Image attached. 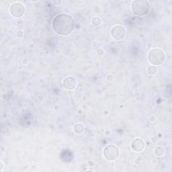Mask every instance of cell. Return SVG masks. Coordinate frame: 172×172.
<instances>
[{"mask_svg": "<svg viewBox=\"0 0 172 172\" xmlns=\"http://www.w3.org/2000/svg\"><path fill=\"white\" fill-rule=\"evenodd\" d=\"M145 142L140 138H134L131 144V149L135 152H142L145 149Z\"/></svg>", "mask_w": 172, "mask_h": 172, "instance_id": "52a82bcc", "label": "cell"}, {"mask_svg": "<svg viewBox=\"0 0 172 172\" xmlns=\"http://www.w3.org/2000/svg\"><path fill=\"white\" fill-rule=\"evenodd\" d=\"M150 5L147 1H133L131 5V10L134 15L143 16L147 15L150 11Z\"/></svg>", "mask_w": 172, "mask_h": 172, "instance_id": "7a4b0ae2", "label": "cell"}, {"mask_svg": "<svg viewBox=\"0 0 172 172\" xmlns=\"http://www.w3.org/2000/svg\"><path fill=\"white\" fill-rule=\"evenodd\" d=\"M91 23L95 26H99L102 23V19L99 17H94L92 18Z\"/></svg>", "mask_w": 172, "mask_h": 172, "instance_id": "8fae6325", "label": "cell"}, {"mask_svg": "<svg viewBox=\"0 0 172 172\" xmlns=\"http://www.w3.org/2000/svg\"><path fill=\"white\" fill-rule=\"evenodd\" d=\"M165 55L161 49H153L148 54V60L153 66L160 65L165 61Z\"/></svg>", "mask_w": 172, "mask_h": 172, "instance_id": "3957f363", "label": "cell"}, {"mask_svg": "<svg viewBox=\"0 0 172 172\" xmlns=\"http://www.w3.org/2000/svg\"><path fill=\"white\" fill-rule=\"evenodd\" d=\"M147 46H151V44H149L147 45Z\"/></svg>", "mask_w": 172, "mask_h": 172, "instance_id": "2e32d148", "label": "cell"}, {"mask_svg": "<svg viewBox=\"0 0 172 172\" xmlns=\"http://www.w3.org/2000/svg\"><path fill=\"white\" fill-rule=\"evenodd\" d=\"M103 154L106 159L112 161L118 159L120 155V151L116 145H109L104 148Z\"/></svg>", "mask_w": 172, "mask_h": 172, "instance_id": "277c9868", "label": "cell"}, {"mask_svg": "<svg viewBox=\"0 0 172 172\" xmlns=\"http://www.w3.org/2000/svg\"><path fill=\"white\" fill-rule=\"evenodd\" d=\"M157 69L155 66H151L148 69V73L149 75H155L157 73Z\"/></svg>", "mask_w": 172, "mask_h": 172, "instance_id": "7c38bea8", "label": "cell"}, {"mask_svg": "<svg viewBox=\"0 0 172 172\" xmlns=\"http://www.w3.org/2000/svg\"><path fill=\"white\" fill-rule=\"evenodd\" d=\"M63 87L67 90H73L77 86V80L72 76H67L63 80Z\"/></svg>", "mask_w": 172, "mask_h": 172, "instance_id": "ba28073f", "label": "cell"}, {"mask_svg": "<svg viewBox=\"0 0 172 172\" xmlns=\"http://www.w3.org/2000/svg\"><path fill=\"white\" fill-rule=\"evenodd\" d=\"M84 126L81 123H77L74 126V131L77 134H81L84 131Z\"/></svg>", "mask_w": 172, "mask_h": 172, "instance_id": "9c48e42d", "label": "cell"}, {"mask_svg": "<svg viewBox=\"0 0 172 172\" xmlns=\"http://www.w3.org/2000/svg\"><path fill=\"white\" fill-rule=\"evenodd\" d=\"M165 150L164 149L161 147H157L155 149V155L157 157H162L164 155Z\"/></svg>", "mask_w": 172, "mask_h": 172, "instance_id": "30bf717a", "label": "cell"}, {"mask_svg": "<svg viewBox=\"0 0 172 172\" xmlns=\"http://www.w3.org/2000/svg\"><path fill=\"white\" fill-rule=\"evenodd\" d=\"M97 54L98 55H100V56H101V55H104V51L103 50H102V49H99L97 50Z\"/></svg>", "mask_w": 172, "mask_h": 172, "instance_id": "4fadbf2b", "label": "cell"}, {"mask_svg": "<svg viewBox=\"0 0 172 172\" xmlns=\"http://www.w3.org/2000/svg\"><path fill=\"white\" fill-rule=\"evenodd\" d=\"M75 21L72 16L65 13L56 16L52 23L53 30L61 36L70 34L75 29Z\"/></svg>", "mask_w": 172, "mask_h": 172, "instance_id": "6da1fadb", "label": "cell"}, {"mask_svg": "<svg viewBox=\"0 0 172 172\" xmlns=\"http://www.w3.org/2000/svg\"><path fill=\"white\" fill-rule=\"evenodd\" d=\"M11 15L14 18L22 17L25 12V8L22 3L17 2L13 3L10 8Z\"/></svg>", "mask_w": 172, "mask_h": 172, "instance_id": "8992f818", "label": "cell"}, {"mask_svg": "<svg viewBox=\"0 0 172 172\" xmlns=\"http://www.w3.org/2000/svg\"><path fill=\"white\" fill-rule=\"evenodd\" d=\"M110 34L112 37L117 40H120L124 39V37L126 36L127 32L126 29H124V27L120 25H117L114 26L111 30Z\"/></svg>", "mask_w": 172, "mask_h": 172, "instance_id": "5b68a950", "label": "cell"}, {"mask_svg": "<svg viewBox=\"0 0 172 172\" xmlns=\"http://www.w3.org/2000/svg\"><path fill=\"white\" fill-rule=\"evenodd\" d=\"M61 3V2H54V3L55 4H57V3Z\"/></svg>", "mask_w": 172, "mask_h": 172, "instance_id": "5bb4252c", "label": "cell"}, {"mask_svg": "<svg viewBox=\"0 0 172 172\" xmlns=\"http://www.w3.org/2000/svg\"><path fill=\"white\" fill-rule=\"evenodd\" d=\"M1 165H2V169L1 170H2L3 169V164H2V162L1 161Z\"/></svg>", "mask_w": 172, "mask_h": 172, "instance_id": "9a60e30c", "label": "cell"}]
</instances>
